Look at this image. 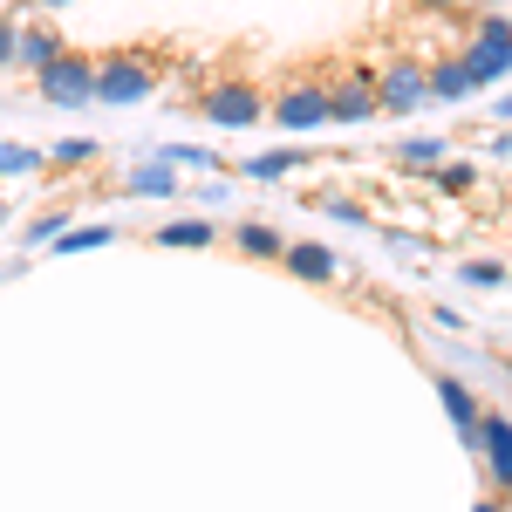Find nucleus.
Returning a JSON list of instances; mask_svg holds the SVG:
<instances>
[{
  "instance_id": "nucleus-31",
  "label": "nucleus",
  "mask_w": 512,
  "mask_h": 512,
  "mask_svg": "<svg viewBox=\"0 0 512 512\" xmlns=\"http://www.w3.org/2000/svg\"><path fill=\"white\" fill-rule=\"evenodd\" d=\"M21 7H41V14H55V7H69V0H21Z\"/></svg>"
},
{
  "instance_id": "nucleus-2",
  "label": "nucleus",
  "mask_w": 512,
  "mask_h": 512,
  "mask_svg": "<svg viewBox=\"0 0 512 512\" xmlns=\"http://www.w3.org/2000/svg\"><path fill=\"white\" fill-rule=\"evenodd\" d=\"M35 89L48 96V103H62V110H76V103H89V89H96V62L89 55H55L48 69H35Z\"/></svg>"
},
{
  "instance_id": "nucleus-30",
  "label": "nucleus",
  "mask_w": 512,
  "mask_h": 512,
  "mask_svg": "<svg viewBox=\"0 0 512 512\" xmlns=\"http://www.w3.org/2000/svg\"><path fill=\"white\" fill-rule=\"evenodd\" d=\"M424 14H458V0H417Z\"/></svg>"
},
{
  "instance_id": "nucleus-22",
  "label": "nucleus",
  "mask_w": 512,
  "mask_h": 512,
  "mask_svg": "<svg viewBox=\"0 0 512 512\" xmlns=\"http://www.w3.org/2000/svg\"><path fill=\"white\" fill-rule=\"evenodd\" d=\"M431 178H437V192H472L478 185L472 164H431Z\"/></svg>"
},
{
  "instance_id": "nucleus-13",
  "label": "nucleus",
  "mask_w": 512,
  "mask_h": 512,
  "mask_svg": "<svg viewBox=\"0 0 512 512\" xmlns=\"http://www.w3.org/2000/svg\"><path fill=\"white\" fill-rule=\"evenodd\" d=\"M123 192L130 198H178V164H137L130 178H123Z\"/></svg>"
},
{
  "instance_id": "nucleus-5",
  "label": "nucleus",
  "mask_w": 512,
  "mask_h": 512,
  "mask_svg": "<svg viewBox=\"0 0 512 512\" xmlns=\"http://www.w3.org/2000/svg\"><path fill=\"white\" fill-rule=\"evenodd\" d=\"M198 110L219 123V130H246V123L267 117V103H260V89H253V82H219V89H205V103H198Z\"/></svg>"
},
{
  "instance_id": "nucleus-15",
  "label": "nucleus",
  "mask_w": 512,
  "mask_h": 512,
  "mask_svg": "<svg viewBox=\"0 0 512 512\" xmlns=\"http://www.w3.org/2000/svg\"><path fill=\"white\" fill-rule=\"evenodd\" d=\"M424 82H431L437 103H458V96H472V82H465V62H458V55L431 62V69H424Z\"/></svg>"
},
{
  "instance_id": "nucleus-20",
  "label": "nucleus",
  "mask_w": 512,
  "mask_h": 512,
  "mask_svg": "<svg viewBox=\"0 0 512 512\" xmlns=\"http://www.w3.org/2000/svg\"><path fill=\"white\" fill-rule=\"evenodd\" d=\"M458 280H465V287H506V260H465V267H458Z\"/></svg>"
},
{
  "instance_id": "nucleus-29",
  "label": "nucleus",
  "mask_w": 512,
  "mask_h": 512,
  "mask_svg": "<svg viewBox=\"0 0 512 512\" xmlns=\"http://www.w3.org/2000/svg\"><path fill=\"white\" fill-rule=\"evenodd\" d=\"M492 117H499V123H512V89H499V103H492Z\"/></svg>"
},
{
  "instance_id": "nucleus-17",
  "label": "nucleus",
  "mask_w": 512,
  "mask_h": 512,
  "mask_svg": "<svg viewBox=\"0 0 512 512\" xmlns=\"http://www.w3.org/2000/svg\"><path fill=\"white\" fill-rule=\"evenodd\" d=\"M444 158H451L444 137H403V144H396V164H410V171H431V164H444Z\"/></svg>"
},
{
  "instance_id": "nucleus-14",
  "label": "nucleus",
  "mask_w": 512,
  "mask_h": 512,
  "mask_svg": "<svg viewBox=\"0 0 512 512\" xmlns=\"http://www.w3.org/2000/svg\"><path fill=\"white\" fill-rule=\"evenodd\" d=\"M233 246L246 253V260H280V246H287V239H280V226H267V219H239Z\"/></svg>"
},
{
  "instance_id": "nucleus-32",
  "label": "nucleus",
  "mask_w": 512,
  "mask_h": 512,
  "mask_svg": "<svg viewBox=\"0 0 512 512\" xmlns=\"http://www.w3.org/2000/svg\"><path fill=\"white\" fill-rule=\"evenodd\" d=\"M472 512H506V506H499V499H478V506Z\"/></svg>"
},
{
  "instance_id": "nucleus-26",
  "label": "nucleus",
  "mask_w": 512,
  "mask_h": 512,
  "mask_svg": "<svg viewBox=\"0 0 512 512\" xmlns=\"http://www.w3.org/2000/svg\"><path fill=\"white\" fill-rule=\"evenodd\" d=\"M328 212H335V219H349V226H369V212H362V205H355V198H328Z\"/></svg>"
},
{
  "instance_id": "nucleus-7",
  "label": "nucleus",
  "mask_w": 512,
  "mask_h": 512,
  "mask_svg": "<svg viewBox=\"0 0 512 512\" xmlns=\"http://www.w3.org/2000/svg\"><path fill=\"white\" fill-rule=\"evenodd\" d=\"M55 55H62V28H55V21H14V69L35 76Z\"/></svg>"
},
{
  "instance_id": "nucleus-28",
  "label": "nucleus",
  "mask_w": 512,
  "mask_h": 512,
  "mask_svg": "<svg viewBox=\"0 0 512 512\" xmlns=\"http://www.w3.org/2000/svg\"><path fill=\"white\" fill-rule=\"evenodd\" d=\"M0 69H14V14H0Z\"/></svg>"
},
{
  "instance_id": "nucleus-8",
  "label": "nucleus",
  "mask_w": 512,
  "mask_h": 512,
  "mask_svg": "<svg viewBox=\"0 0 512 512\" xmlns=\"http://www.w3.org/2000/svg\"><path fill=\"white\" fill-rule=\"evenodd\" d=\"M280 260H287V274L308 280V287H328V280H342V260H335V246H321V239H294V246H280Z\"/></svg>"
},
{
  "instance_id": "nucleus-10",
  "label": "nucleus",
  "mask_w": 512,
  "mask_h": 512,
  "mask_svg": "<svg viewBox=\"0 0 512 512\" xmlns=\"http://www.w3.org/2000/svg\"><path fill=\"white\" fill-rule=\"evenodd\" d=\"M376 117V82L369 76H349L328 89V123H369Z\"/></svg>"
},
{
  "instance_id": "nucleus-24",
  "label": "nucleus",
  "mask_w": 512,
  "mask_h": 512,
  "mask_svg": "<svg viewBox=\"0 0 512 512\" xmlns=\"http://www.w3.org/2000/svg\"><path fill=\"white\" fill-rule=\"evenodd\" d=\"M55 233H69V212H35L28 219V246H48Z\"/></svg>"
},
{
  "instance_id": "nucleus-19",
  "label": "nucleus",
  "mask_w": 512,
  "mask_h": 512,
  "mask_svg": "<svg viewBox=\"0 0 512 512\" xmlns=\"http://www.w3.org/2000/svg\"><path fill=\"white\" fill-rule=\"evenodd\" d=\"M41 164H48V151H35V144H0V178H35Z\"/></svg>"
},
{
  "instance_id": "nucleus-25",
  "label": "nucleus",
  "mask_w": 512,
  "mask_h": 512,
  "mask_svg": "<svg viewBox=\"0 0 512 512\" xmlns=\"http://www.w3.org/2000/svg\"><path fill=\"white\" fill-rule=\"evenodd\" d=\"M89 158H96V137H62L48 151V164H89Z\"/></svg>"
},
{
  "instance_id": "nucleus-1",
  "label": "nucleus",
  "mask_w": 512,
  "mask_h": 512,
  "mask_svg": "<svg viewBox=\"0 0 512 512\" xmlns=\"http://www.w3.org/2000/svg\"><path fill=\"white\" fill-rule=\"evenodd\" d=\"M151 89H158V69H151L144 55H103V62H96V89H89V103L123 110V103H144Z\"/></svg>"
},
{
  "instance_id": "nucleus-12",
  "label": "nucleus",
  "mask_w": 512,
  "mask_h": 512,
  "mask_svg": "<svg viewBox=\"0 0 512 512\" xmlns=\"http://www.w3.org/2000/svg\"><path fill=\"white\" fill-rule=\"evenodd\" d=\"M301 164H315V158H308V151H294V144H287V151H260V158H246V164H239V171H246V178H253V185H280V178H294V171H301Z\"/></svg>"
},
{
  "instance_id": "nucleus-18",
  "label": "nucleus",
  "mask_w": 512,
  "mask_h": 512,
  "mask_svg": "<svg viewBox=\"0 0 512 512\" xmlns=\"http://www.w3.org/2000/svg\"><path fill=\"white\" fill-rule=\"evenodd\" d=\"M117 239V226H69V233H55L48 246H62V253H103Z\"/></svg>"
},
{
  "instance_id": "nucleus-21",
  "label": "nucleus",
  "mask_w": 512,
  "mask_h": 512,
  "mask_svg": "<svg viewBox=\"0 0 512 512\" xmlns=\"http://www.w3.org/2000/svg\"><path fill=\"white\" fill-rule=\"evenodd\" d=\"M164 164H178V171H226V164L212 158V151H198V144H171Z\"/></svg>"
},
{
  "instance_id": "nucleus-6",
  "label": "nucleus",
  "mask_w": 512,
  "mask_h": 512,
  "mask_svg": "<svg viewBox=\"0 0 512 512\" xmlns=\"http://www.w3.org/2000/svg\"><path fill=\"white\" fill-rule=\"evenodd\" d=\"M478 458H485L492 485L512 492V424L499 417V410H485V417H478Z\"/></svg>"
},
{
  "instance_id": "nucleus-16",
  "label": "nucleus",
  "mask_w": 512,
  "mask_h": 512,
  "mask_svg": "<svg viewBox=\"0 0 512 512\" xmlns=\"http://www.w3.org/2000/svg\"><path fill=\"white\" fill-rule=\"evenodd\" d=\"M151 239H158V246H212L219 226H212V219H164Z\"/></svg>"
},
{
  "instance_id": "nucleus-3",
  "label": "nucleus",
  "mask_w": 512,
  "mask_h": 512,
  "mask_svg": "<svg viewBox=\"0 0 512 512\" xmlns=\"http://www.w3.org/2000/svg\"><path fill=\"white\" fill-rule=\"evenodd\" d=\"M267 117H274L287 137H308V130L328 123V89H321V82H294V89H280V96H274Z\"/></svg>"
},
{
  "instance_id": "nucleus-4",
  "label": "nucleus",
  "mask_w": 512,
  "mask_h": 512,
  "mask_svg": "<svg viewBox=\"0 0 512 512\" xmlns=\"http://www.w3.org/2000/svg\"><path fill=\"white\" fill-rule=\"evenodd\" d=\"M431 103V82H424V62H410V55H396L390 69L376 76V110H424Z\"/></svg>"
},
{
  "instance_id": "nucleus-11",
  "label": "nucleus",
  "mask_w": 512,
  "mask_h": 512,
  "mask_svg": "<svg viewBox=\"0 0 512 512\" xmlns=\"http://www.w3.org/2000/svg\"><path fill=\"white\" fill-rule=\"evenodd\" d=\"M458 62H465V82H472V89H492V82L512 76V48L506 41H472Z\"/></svg>"
},
{
  "instance_id": "nucleus-33",
  "label": "nucleus",
  "mask_w": 512,
  "mask_h": 512,
  "mask_svg": "<svg viewBox=\"0 0 512 512\" xmlns=\"http://www.w3.org/2000/svg\"><path fill=\"white\" fill-rule=\"evenodd\" d=\"M0 226H7V205H0Z\"/></svg>"
},
{
  "instance_id": "nucleus-34",
  "label": "nucleus",
  "mask_w": 512,
  "mask_h": 512,
  "mask_svg": "<svg viewBox=\"0 0 512 512\" xmlns=\"http://www.w3.org/2000/svg\"><path fill=\"white\" fill-rule=\"evenodd\" d=\"M499 7H512V0H499Z\"/></svg>"
},
{
  "instance_id": "nucleus-27",
  "label": "nucleus",
  "mask_w": 512,
  "mask_h": 512,
  "mask_svg": "<svg viewBox=\"0 0 512 512\" xmlns=\"http://www.w3.org/2000/svg\"><path fill=\"white\" fill-rule=\"evenodd\" d=\"M485 158H492V164H512V123H499V137L485 144Z\"/></svg>"
},
{
  "instance_id": "nucleus-23",
  "label": "nucleus",
  "mask_w": 512,
  "mask_h": 512,
  "mask_svg": "<svg viewBox=\"0 0 512 512\" xmlns=\"http://www.w3.org/2000/svg\"><path fill=\"white\" fill-rule=\"evenodd\" d=\"M472 41H506V48H512V14H506V7H492V14H478Z\"/></svg>"
},
{
  "instance_id": "nucleus-9",
  "label": "nucleus",
  "mask_w": 512,
  "mask_h": 512,
  "mask_svg": "<svg viewBox=\"0 0 512 512\" xmlns=\"http://www.w3.org/2000/svg\"><path fill=\"white\" fill-rule=\"evenodd\" d=\"M437 403H444V417H451V431H458V444L465 451H478V396H472V383H458V376H437Z\"/></svg>"
}]
</instances>
